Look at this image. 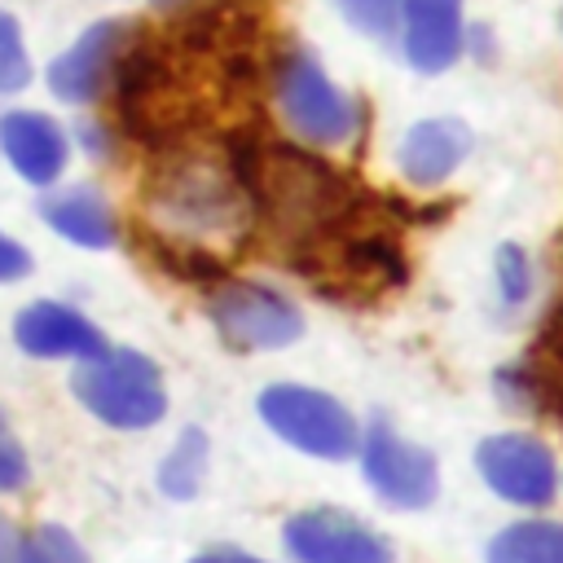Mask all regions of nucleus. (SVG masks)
Returning <instances> with one entry per match:
<instances>
[{
	"instance_id": "20",
	"label": "nucleus",
	"mask_w": 563,
	"mask_h": 563,
	"mask_svg": "<svg viewBox=\"0 0 563 563\" xmlns=\"http://www.w3.org/2000/svg\"><path fill=\"white\" fill-rule=\"evenodd\" d=\"M334 4L365 35H391L400 26V0H334Z\"/></svg>"
},
{
	"instance_id": "3",
	"label": "nucleus",
	"mask_w": 563,
	"mask_h": 563,
	"mask_svg": "<svg viewBox=\"0 0 563 563\" xmlns=\"http://www.w3.org/2000/svg\"><path fill=\"white\" fill-rule=\"evenodd\" d=\"M260 418L268 422L273 435H282L286 444H295L299 453L321 457V462H343L361 444L352 413L317 387H299V383L264 387L260 391Z\"/></svg>"
},
{
	"instance_id": "5",
	"label": "nucleus",
	"mask_w": 563,
	"mask_h": 563,
	"mask_svg": "<svg viewBox=\"0 0 563 563\" xmlns=\"http://www.w3.org/2000/svg\"><path fill=\"white\" fill-rule=\"evenodd\" d=\"M211 325L220 339L238 352H260V347H286L303 334L299 308L260 282H229L211 295Z\"/></svg>"
},
{
	"instance_id": "2",
	"label": "nucleus",
	"mask_w": 563,
	"mask_h": 563,
	"mask_svg": "<svg viewBox=\"0 0 563 563\" xmlns=\"http://www.w3.org/2000/svg\"><path fill=\"white\" fill-rule=\"evenodd\" d=\"M79 405L88 413H97L110 427L123 431H141L154 427L167 409V391H163V374L150 356L132 352V347H106L101 356L84 361L70 378Z\"/></svg>"
},
{
	"instance_id": "8",
	"label": "nucleus",
	"mask_w": 563,
	"mask_h": 563,
	"mask_svg": "<svg viewBox=\"0 0 563 563\" xmlns=\"http://www.w3.org/2000/svg\"><path fill=\"white\" fill-rule=\"evenodd\" d=\"M282 537L295 563H391V545L365 519L334 506L290 515Z\"/></svg>"
},
{
	"instance_id": "24",
	"label": "nucleus",
	"mask_w": 563,
	"mask_h": 563,
	"mask_svg": "<svg viewBox=\"0 0 563 563\" xmlns=\"http://www.w3.org/2000/svg\"><path fill=\"white\" fill-rule=\"evenodd\" d=\"M13 545H18V532H13V523H9V519H4V510H0V563H9Z\"/></svg>"
},
{
	"instance_id": "6",
	"label": "nucleus",
	"mask_w": 563,
	"mask_h": 563,
	"mask_svg": "<svg viewBox=\"0 0 563 563\" xmlns=\"http://www.w3.org/2000/svg\"><path fill=\"white\" fill-rule=\"evenodd\" d=\"M361 466H365V479L369 488L396 506V510H422L435 501L440 493V471H435V457L409 440H400L387 422H374L365 431V444H361Z\"/></svg>"
},
{
	"instance_id": "17",
	"label": "nucleus",
	"mask_w": 563,
	"mask_h": 563,
	"mask_svg": "<svg viewBox=\"0 0 563 563\" xmlns=\"http://www.w3.org/2000/svg\"><path fill=\"white\" fill-rule=\"evenodd\" d=\"M9 563H88V554L79 550V541L66 528L40 523L31 537H18Z\"/></svg>"
},
{
	"instance_id": "4",
	"label": "nucleus",
	"mask_w": 563,
	"mask_h": 563,
	"mask_svg": "<svg viewBox=\"0 0 563 563\" xmlns=\"http://www.w3.org/2000/svg\"><path fill=\"white\" fill-rule=\"evenodd\" d=\"M273 92H277L286 123L312 145H343L356 132V101L343 97L330 84V75L317 66V57H308L303 48L282 53Z\"/></svg>"
},
{
	"instance_id": "7",
	"label": "nucleus",
	"mask_w": 563,
	"mask_h": 563,
	"mask_svg": "<svg viewBox=\"0 0 563 563\" xmlns=\"http://www.w3.org/2000/svg\"><path fill=\"white\" fill-rule=\"evenodd\" d=\"M475 466L484 484L515 506H550V497L559 493L554 453L537 435H523V431H501V435L479 440Z\"/></svg>"
},
{
	"instance_id": "19",
	"label": "nucleus",
	"mask_w": 563,
	"mask_h": 563,
	"mask_svg": "<svg viewBox=\"0 0 563 563\" xmlns=\"http://www.w3.org/2000/svg\"><path fill=\"white\" fill-rule=\"evenodd\" d=\"M493 277H497V295H501L510 308L528 299V286H532V268H528V255H523L515 242L497 246V260H493Z\"/></svg>"
},
{
	"instance_id": "18",
	"label": "nucleus",
	"mask_w": 563,
	"mask_h": 563,
	"mask_svg": "<svg viewBox=\"0 0 563 563\" xmlns=\"http://www.w3.org/2000/svg\"><path fill=\"white\" fill-rule=\"evenodd\" d=\"M31 84V57L22 44V26L9 9H0V92H18Z\"/></svg>"
},
{
	"instance_id": "16",
	"label": "nucleus",
	"mask_w": 563,
	"mask_h": 563,
	"mask_svg": "<svg viewBox=\"0 0 563 563\" xmlns=\"http://www.w3.org/2000/svg\"><path fill=\"white\" fill-rule=\"evenodd\" d=\"M207 457H211L207 435H202L198 427H185V431L176 435L172 453H167L163 466H158V488H163L167 497H176V501H189V497L198 493L202 475H207Z\"/></svg>"
},
{
	"instance_id": "13",
	"label": "nucleus",
	"mask_w": 563,
	"mask_h": 563,
	"mask_svg": "<svg viewBox=\"0 0 563 563\" xmlns=\"http://www.w3.org/2000/svg\"><path fill=\"white\" fill-rule=\"evenodd\" d=\"M471 154V128L462 119H422L400 136L396 163L413 185H440Z\"/></svg>"
},
{
	"instance_id": "1",
	"label": "nucleus",
	"mask_w": 563,
	"mask_h": 563,
	"mask_svg": "<svg viewBox=\"0 0 563 563\" xmlns=\"http://www.w3.org/2000/svg\"><path fill=\"white\" fill-rule=\"evenodd\" d=\"M145 202H150V220L180 251H207V242H233L251 220L246 185L229 167L202 154H172L150 176Z\"/></svg>"
},
{
	"instance_id": "21",
	"label": "nucleus",
	"mask_w": 563,
	"mask_h": 563,
	"mask_svg": "<svg viewBox=\"0 0 563 563\" xmlns=\"http://www.w3.org/2000/svg\"><path fill=\"white\" fill-rule=\"evenodd\" d=\"M26 453L13 440H0V493H13L26 484Z\"/></svg>"
},
{
	"instance_id": "15",
	"label": "nucleus",
	"mask_w": 563,
	"mask_h": 563,
	"mask_svg": "<svg viewBox=\"0 0 563 563\" xmlns=\"http://www.w3.org/2000/svg\"><path fill=\"white\" fill-rule=\"evenodd\" d=\"M488 563H563V523L523 519L493 537Z\"/></svg>"
},
{
	"instance_id": "25",
	"label": "nucleus",
	"mask_w": 563,
	"mask_h": 563,
	"mask_svg": "<svg viewBox=\"0 0 563 563\" xmlns=\"http://www.w3.org/2000/svg\"><path fill=\"white\" fill-rule=\"evenodd\" d=\"M154 4H158V9H172V4H180V0H154Z\"/></svg>"
},
{
	"instance_id": "9",
	"label": "nucleus",
	"mask_w": 563,
	"mask_h": 563,
	"mask_svg": "<svg viewBox=\"0 0 563 563\" xmlns=\"http://www.w3.org/2000/svg\"><path fill=\"white\" fill-rule=\"evenodd\" d=\"M128 40H132V26L123 18H101L88 31H79L75 44L48 62V88H53V97H62L70 106L97 101L106 92V84L114 79V66H119Z\"/></svg>"
},
{
	"instance_id": "26",
	"label": "nucleus",
	"mask_w": 563,
	"mask_h": 563,
	"mask_svg": "<svg viewBox=\"0 0 563 563\" xmlns=\"http://www.w3.org/2000/svg\"><path fill=\"white\" fill-rule=\"evenodd\" d=\"M0 431H4V413H0Z\"/></svg>"
},
{
	"instance_id": "11",
	"label": "nucleus",
	"mask_w": 563,
	"mask_h": 563,
	"mask_svg": "<svg viewBox=\"0 0 563 563\" xmlns=\"http://www.w3.org/2000/svg\"><path fill=\"white\" fill-rule=\"evenodd\" d=\"M0 150L9 167L31 185H53L70 158V141L62 123L40 110H9L0 114Z\"/></svg>"
},
{
	"instance_id": "23",
	"label": "nucleus",
	"mask_w": 563,
	"mask_h": 563,
	"mask_svg": "<svg viewBox=\"0 0 563 563\" xmlns=\"http://www.w3.org/2000/svg\"><path fill=\"white\" fill-rule=\"evenodd\" d=\"M189 563H264V559H255V554H246V550H233V545H220V550H202V554L189 559Z\"/></svg>"
},
{
	"instance_id": "22",
	"label": "nucleus",
	"mask_w": 563,
	"mask_h": 563,
	"mask_svg": "<svg viewBox=\"0 0 563 563\" xmlns=\"http://www.w3.org/2000/svg\"><path fill=\"white\" fill-rule=\"evenodd\" d=\"M26 268H31L26 246H18L13 238H4V233H0V282H18Z\"/></svg>"
},
{
	"instance_id": "10",
	"label": "nucleus",
	"mask_w": 563,
	"mask_h": 563,
	"mask_svg": "<svg viewBox=\"0 0 563 563\" xmlns=\"http://www.w3.org/2000/svg\"><path fill=\"white\" fill-rule=\"evenodd\" d=\"M13 339L26 356H75V361H92L106 352V339L97 325H88V317H79L75 308L66 303H53V299H40V303H26L13 321Z\"/></svg>"
},
{
	"instance_id": "12",
	"label": "nucleus",
	"mask_w": 563,
	"mask_h": 563,
	"mask_svg": "<svg viewBox=\"0 0 563 563\" xmlns=\"http://www.w3.org/2000/svg\"><path fill=\"white\" fill-rule=\"evenodd\" d=\"M405 57L422 75H440L462 53V0H400Z\"/></svg>"
},
{
	"instance_id": "14",
	"label": "nucleus",
	"mask_w": 563,
	"mask_h": 563,
	"mask_svg": "<svg viewBox=\"0 0 563 563\" xmlns=\"http://www.w3.org/2000/svg\"><path fill=\"white\" fill-rule=\"evenodd\" d=\"M40 211H44V220H48L62 238H70L75 246L101 251V246H114V238H119V220H114L110 202H106L97 189H88V185L62 189V194L44 198Z\"/></svg>"
}]
</instances>
